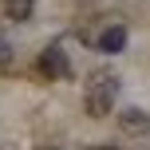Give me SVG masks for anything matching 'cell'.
<instances>
[{"mask_svg":"<svg viewBox=\"0 0 150 150\" xmlns=\"http://www.w3.org/2000/svg\"><path fill=\"white\" fill-rule=\"evenodd\" d=\"M32 12H36V0H4V16L16 20V24L32 20Z\"/></svg>","mask_w":150,"mask_h":150,"instance_id":"5b68a950","label":"cell"},{"mask_svg":"<svg viewBox=\"0 0 150 150\" xmlns=\"http://www.w3.org/2000/svg\"><path fill=\"white\" fill-rule=\"evenodd\" d=\"M8 59H12V47H8L4 40H0V67H8Z\"/></svg>","mask_w":150,"mask_h":150,"instance_id":"8992f818","label":"cell"},{"mask_svg":"<svg viewBox=\"0 0 150 150\" xmlns=\"http://www.w3.org/2000/svg\"><path fill=\"white\" fill-rule=\"evenodd\" d=\"M115 95H119V75L111 71H95L87 83V95H83V103H87V115L91 119H107L115 107Z\"/></svg>","mask_w":150,"mask_h":150,"instance_id":"6da1fadb","label":"cell"},{"mask_svg":"<svg viewBox=\"0 0 150 150\" xmlns=\"http://www.w3.org/2000/svg\"><path fill=\"white\" fill-rule=\"evenodd\" d=\"M95 47H99V52H107V55H119L122 47H127V28H122V24H107L103 36L95 40Z\"/></svg>","mask_w":150,"mask_h":150,"instance_id":"277c9868","label":"cell"},{"mask_svg":"<svg viewBox=\"0 0 150 150\" xmlns=\"http://www.w3.org/2000/svg\"><path fill=\"white\" fill-rule=\"evenodd\" d=\"M119 127L127 130V134L142 138V134H150V115L142 107H127V111H119Z\"/></svg>","mask_w":150,"mask_h":150,"instance_id":"3957f363","label":"cell"},{"mask_svg":"<svg viewBox=\"0 0 150 150\" xmlns=\"http://www.w3.org/2000/svg\"><path fill=\"white\" fill-rule=\"evenodd\" d=\"M40 71H44L47 79H67V75H71V59H67V52H63L59 44L44 47V55H40Z\"/></svg>","mask_w":150,"mask_h":150,"instance_id":"7a4b0ae2","label":"cell"}]
</instances>
